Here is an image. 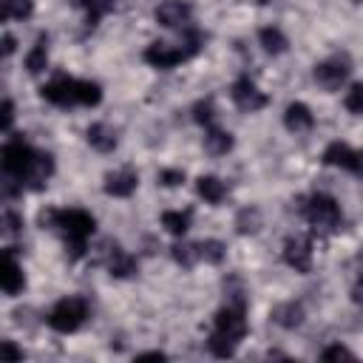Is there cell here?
I'll list each match as a JSON object with an SVG mask.
<instances>
[{"mask_svg":"<svg viewBox=\"0 0 363 363\" xmlns=\"http://www.w3.org/2000/svg\"><path fill=\"white\" fill-rule=\"evenodd\" d=\"M258 43H261V48H264L267 54H272V57L284 54L286 45H289L286 34H284L278 26H267V28H261V31H258Z\"/></svg>","mask_w":363,"mask_h":363,"instance_id":"603a6c76","label":"cell"},{"mask_svg":"<svg viewBox=\"0 0 363 363\" xmlns=\"http://www.w3.org/2000/svg\"><path fill=\"white\" fill-rule=\"evenodd\" d=\"M51 230L62 235L68 255H71V258H79V255H85L88 238H91L94 230H96V218H94L88 210H82V207H68V210H57Z\"/></svg>","mask_w":363,"mask_h":363,"instance_id":"6da1fadb","label":"cell"},{"mask_svg":"<svg viewBox=\"0 0 363 363\" xmlns=\"http://www.w3.org/2000/svg\"><path fill=\"white\" fill-rule=\"evenodd\" d=\"M3 255H6L3 258V292L9 298H17L26 289V272H23V264L14 255V247H6Z\"/></svg>","mask_w":363,"mask_h":363,"instance_id":"4fadbf2b","label":"cell"},{"mask_svg":"<svg viewBox=\"0 0 363 363\" xmlns=\"http://www.w3.org/2000/svg\"><path fill=\"white\" fill-rule=\"evenodd\" d=\"M102 102V88L94 79H77V105L94 108Z\"/></svg>","mask_w":363,"mask_h":363,"instance_id":"83f0119b","label":"cell"},{"mask_svg":"<svg viewBox=\"0 0 363 363\" xmlns=\"http://www.w3.org/2000/svg\"><path fill=\"white\" fill-rule=\"evenodd\" d=\"M352 173H354V176H363V147L354 153V167H352Z\"/></svg>","mask_w":363,"mask_h":363,"instance_id":"60d3db41","label":"cell"},{"mask_svg":"<svg viewBox=\"0 0 363 363\" xmlns=\"http://www.w3.org/2000/svg\"><path fill=\"white\" fill-rule=\"evenodd\" d=\"M196 193H199V199H204L207 204H221L224 199H227V184L218 179V176H199L196 179Z\"/></svg>","mask_w":363,"mask_h":363,"instance_id":"ac0fdd59","label":"cell"},{"mask_svg":"<svg viewBox=\"0 0 363 363\" xmlns=\"http://www.w3.org/2000/svg\"><path fill=\"white\" fill-rule=\"evenodd\" d=\"M320 357L323 360H352L354 354L346 349V346H340V343H335V346H326L323 352H320Z\"/></svg>","mask_w":363,"mask_h":363,"instance_id":"d590c367","label":"cell"},{"mask_svg":"<svg viewBox=\"0 0 363 363\" xmlns=\"http://www.w3.org/2000/svg\"><path fill=\"white\" fill-rule=\"evenodd\" d=\"M34 156L37 150L23 139V136H9L3 142V150H0V164H3V176H14V179H26L28 167L34 164Z\"/></svg>","mask_w":363,"mask_h":363,"instance_id":"5b68a950","label":"cell"},{"mask_svg":"<svg viewBox=\"0 0 363 363\" xmlns=\"http://www.w3.org/2000/svg\"><path fill=\"white\" fill-rule=\"evenodd\" d=\"M201 45H204V37L196 31V28H187V31H182V40L179 43H164V40H156V43H150L147 48H145V62L147 65H153V68H159V71H167V68H173V65H179V62H187L190 57H196L199 51H201Z\"/></svg>","mask_w":363,"mask_h":363,"instance_id":"7a4b0ae2","label":"cell"},{"mask_svg":"<svg viewBox=\"0 0 363 363\" xmlns=\"http://www.w3.org/2000/svg\"><path fill=\"white\" fill-rule=\"evenodd\" d=\"M247 309L241 303H227L216 312V332L230 337L233 343H241L247 335Z\"/></svg>","mask_w":363,"mask_h":363,"instance_id":"ba28073f","label":"cell"},{"mask_svg":"<svg viewBox=\"0 0 363 363\" xmlns=\"http://www.w3.org/2000/svg\"><path fill=\"white\" fill-rule=\"evenodd\" d=\"M0 17L9 20H28L34 14V0H0Z\"/></svg>","mask_w":363,"mask_h":363,"instance_id":"484cf974","label":"cell"},{"mask_svg":"<svg viewBox=\"0 0 363 363\" xmlns=\"http://www.w3.org/2000/svg\"><path fill=\"white\" fill-rule=\"evenodd\" d=\"M48 68V34H40L31 45V51L26 54V71L28 74H43Z\"/></svg>","mask_w":363,"mask_h":363,"instance_id":"7402d4cb","label":"cell"},{"mask_svg":"<svg viewBox=\"0 0 363 363\" xmlns=\"http://www.w3.org/2000/svg\"><path fill=\"white\" fill-rule=\"evenodd\" d=\"M354 147H349L346 142H332V145H326V150H323V164H329V167H340V170H352L354 167Z\"/></svg>","mask_w":363,"mask_h":363,"instance_id":"ffe728a7","label":"cell"},{"mask_svg":"<svg viewBox=\"0 0 363 363\" xmlns=\"http://www.w3.org/2000/svg\"><path fill=\"white\" fill-rule=\"evenodd\" d=\"M269 318H272V323H278L281 329H295V326H301V323H303L306 312H303V306H301V303L286 301V303H278V306L269 312Z\"/></svg>","mask_w":363,"mask_h":363,"instance_id":"d6986e66","label":"cell"},{"mask_svg":"<svg viewBox=\"0 0 363 363\" xmlns=\"http://www.w3.org/2000/svg\"><path fill=\"white\" fill-rule=\"evenodd\" d=\"M0 352H3V357H9V360H23V349H17L11 340H3V343H0Z\"/></svg>","mask_w":363,"mask_h":363,"instance_id":"74e56055","label":"cell"},{"mask_svg":"<svg viewBox=\"0 0 363 363\" xmlns=\"http://www.w3.org/2000/svg\"><path fill=\"white\" fill-rule=\"evenodd\" d=\"M79 6L85 9V26L96 28L102 17H108L116 6V0H79Z\"/></svg>","mask_w":363,"mask_h":363,"instance_id":"cb8c5ba5","label":"cell"},{"mask_svg":"<svg viewBox=\"0 0 363 363\" xmlns=\"http://www.w3.org/2000/svg\"><path fill=\"white\" fill-rule=\"evenodd\" d=\"M343 105H346L349 113L363 116V82L349 85V91H346V96H343Z\"/></svg>","mask_w":363,"mask_h":363,"instance_id":"d6a6232c","label":"cell"},{"mask_svg":"<svg viewBox=\"0 0 363 363\" xmlns=\"http://www.w3.org/2000/svg\"><path fill=\"white\" fill-rule=\"evenodd\" d=\"M159 184H164V187H179V184H184V170H179V167H164V170L159 173Z\"/></svg>","mask_w":363,"mask_h":363,"instance_id":"e575fe53","label":"cell"},{"mask_svg":"<svg viewBox=\"0 0 363 363\" xmlns=\"http://www.w3.org/2000/svg\"><path fill=\"white\" fill-rule=\"evenodd\" d=\"M349 71H352L349 57H346V54H332V57L315 62L312 77H315V82H318L323 91L332 94V91H340V85L349 79Z\"/></svg>","mask_w":363,"mask_h":363,"instance_id":"8992f818","label":"cell"},{"mask_svg":"<svg viewBox=\"0 0 363 363\" xmlns=\"http://www.w3.org/2000/svg\"><path fill=\"white\" fill-rule=\"evenodd\" d=\"M20 227H23V216H20L17 210L6 207V210H3V233L14 235V233H20Z\"/></svg>","mask_w":363,"mask_h":363,"instance_id":"836d02e7","label":"cell"},{"mask_svg":"<svg viewBox=\"0 0 363 363\" xmlns=\"http://www.w3.org/2000/svg\"><path fill=\"white\" fill-rule=\"evenodd\" d=\"M235 230H238L241 235L258 233V230H261V210H258V207H244V210H238V216H235Z\"/></svg>","mask_w":363,"mask_h":363,"instance_id":"f1b7e54d","label":"cell"},{"mask_svg":"<svg viewBox=\"0 0 363 363\" xmlns=\"http://www.w3.org/2000/svg\"><path fill=\"white\" fill-rule=\"evenodd\" d=\"M105 267H108L111 278H130L139 269V261L128 250H122L116 244H108V250H105Z\"/></svg>","mask_w":363,"mask_h":363,"instance_id":"5bb4252c","label":"cell"},{"mask_svg":"<svg viewBox=\"0 0 363 363\" xmlns=\"http://www.w3.org/2000/svg\"><path fill=\"white\" fill-rule=\"evenodd\" d=\"M14 48H17V40L6 31V34H3V57H11V54H14Z\"/></svg>","mask_w":363,"mask_h":363,"instance_id":"ab89813d","label":"cell"},{"mask_svg":"<svg viewBox=\"0 0 363 363\" xmlns=\"http://www.w3.org/2000/svg\"><path fill=\"white\" fill-rule=\"evenodd\" d=\"M352 301H354L357 306H363V272L357 275V281H354V286H352Z\"/></svg>","mask_w":363,"mask_h":363,"instance_id":"f35d334b","label":"cell"},{"mask_svg":"<svg viewBox=\"0 0 363 363\" xmlns=\"http://www.w3.org/2000/svg\"><path fill=\"white\" fill-rule=\"evenodd\" d=\"M230 96H233V102H235V108L238 111H244V113H258L261 108H267V94L250 79V74H241L235 82H233V88H230Z\"/></svg>","mask_w":363,"mask_h":363,"instance_id":"52a82bcc","label":"cell"},{"mask_svg":"<svg viewBox=\"0 0 363 363\" xmlns=\"http://www.w3.org/2000/svg\"><path fill=\"white\" fill-rule=\"evenodd\" d=\"M71 3H79V0H71Z\"/></svg>","mask_w":363,"mask_h":363,"instance_id":"ee69618b","label":"cell"},{"mask_svg":"<svg viewBox=\"0 0 363 363\" xmlns=\"http://www.w3.org/2000/svg\"><path fill=\"white\" fill-rule=\"evenodd\" d=\"M312 255H315V250H312V241H309V238H303V235H289V238L284 241V261H286V267H292L295 272L306 275V272L312 269Z\"/></svg>","mask_w":363,"mask_h":363,"instance_id":"8fae6325","label":"cell"},{"mask_svg":"<svg viewBox=\"0 0 363 363\" xmlns=\"http://www.w3.org/2000/svg\"><path fill=\"white\" fill-rule=\"evenodd\" d=\"M139 360H164V352H145L139 354Z\"/></svg>","mask_w":363,"mask_h":363,"instance_id":"b9f144b4","label":"cell"},{"mask_svg":"<svg viewBox=\"0 0 363 363\" xmlns=\"http://www.w3.org/2000/svg\"><path fill=\"white\" fill-rule=\"evenodd\" d=\"M105 193L113 196V199H128L136 193L139 187V173L133 167H116L111 173H105Z\"/></svg>","mask_w":363,"mask_h":363,"instance_id":"7c38bea8","label":"cell"},{"mask_svg":"<svg viewBox=\"0 0 363 363\" xmlns=\"http://www.w3.org/2000/svg\"><path fill=\"white\" fill-rule=\"evenodd\" d=\"M170 255H173V261H176L179 267L190 269V267H196V261H199V244L179 241V244H173V247H170Z\"/></svg>","mask_w":363,"mask_h":363,"instance_id":"f546056e","label":"cell"},{"mask_svg":"<svg viewBox=\"0 0 363 363\" xmlns=\"http://www.w3.org/2000/svg\"><path fill=\"white\" fill-rule=\"evenodd\" d=\"M51 173H54V156H51V153H37V156H34V164L28 167V173H26V179H23V187H28V190H43V187L48 184Z\"/></svg>","mask_w":363,"mask_h":363,"instance_id":"e0dca14e","label":"cell"},{"mask_svg":"<svg viewBox=\"0 0 363 363\" xmlns=\"http://www.w3.org/2000/svg\"><path fill=\"white\" fill-rule=\"evenodd\" d=\"M352 3H363V0H352Z\"/></svg>","mask_w":363,"mask_h":363,"instance_id":"7bdbcfd3","label":"cell"},{"mask_svg":"<svg viewBox=\"0 0 363 363\" xmlns=\"http://www.w3.org/2000/svg\"><path fill=\"white\" fill-rule=\"evenodd\" d=\"M162 227H164L170 235L182 238V235L190 230V210H164V213H162Z\"/></svg>","mask_w":363,"mask_h":363,"instance_id":"d4e9b609","label":"cell"},{"mask_svg":"<svg viewBox=\"0 0 363 363\" xmlns=\"http://www.w3.org/2000/svg\"><path fill=\"white\" fill-rule=\"evenodd\" d=\"M235 346H238V343H233L230 337H224V335H218V332H213V335L207 337V349H210L216 357H233V354H235Z\"/></svg>","mask_w":363,"mask_h":363,"instance_id":"1f68e13d","label":"cell"},{"mask_svg":"<svg viewBox=\"0 0 363 363\" xmlns=\"http://www.w3.org/2000/svg\"><path fill=\"white\" fill-rule=\"evenodd\" d=\"M11 122H14V102L11 99H3V122H0L3 133L11 130Z\"/></svg>","mask_w":363,"mask_h":363,"instance_id":"8d00e7d4","label":"cell"},{"mask_svg":"<svg viewBox=\"0 0 363 363\" xmlns=\"http://www.w3.org/2000/svg\"><path fill=\"white\" fill-rule=\"evenodd\" d=\"M227 258V244L218 238H204L199 241V261L204 264H221Z\"/></svg>","mask_w":363,"mask_h":363,"instance_id":"4316f807","label":"cell"},{"mask_svg":"<svg viewBox=\"0 0 363 363\" xmlns=\"http://www.w3.org/2000/svg\"><path fill=\"white\" fill-rule=\"evenodd\" d=\"M85 318H88V301L79 295H68L51 306V312L45 315V323L60 335H71L85 323Z\"/></svg>","mask_w":363,"mask_h":363,"instance_id":"277c9868","label":"cell"},{"mask_svg":"<svg viewBox=\"0 0 363 363\" xmlns=\"http://www.w3.org/2000/svg\"><path fill=\"white\" fill-rule=\"evenodd\" d=\"M204 150H207L210 156H224V153H230V150H233V133L224 130V128L210 125V128L204 130Z\"/></svg>","mask_w":363,"mask_h":363,"instance_id":"44dd1931","label":"cell"},{"mask_svg":"<svg viewBox=\"0 0 363 363\" xmlns=\"http://www.w3.org/2000/svg\"><path fill=\"white\" fill-rule=\"evenodd\" d=\"M301 213L315 233H335L343 221L340 204L329 193H312V196L301 199Z\"/></svg>","mask_w":363,"mask_h":363,"instance_id":"3957f363","label":"cell"},{"mask_svg":"<svg viewBox=\"0 0 363 363\" xmlns=\"http://www.w3.org/2000/svg\"><path fill=\"white\" fill-rule=\"evenodd\" d=\"M213 119H216V105H213V99H210V96H207V99H199V102L193 105V122L201 125V128H210Z\"/></svg>","mask_w":363,"mask_h":363,"instance_id":"4dcf8cb0","label":"cell"},{"mask_svg":"<svg viewBox=\"0 0 363 363\" xmlns=\"http://www.w3.org/2000/svg\"><path fill=\"white\" fill-rule=\"evenodd\" d=\"M156 23L162 28H173V31H187L193 23V6L187 0H162L153 11Z\"/></svg>","mask_w":363,"mask_h":363,"instance_id":"9c48e42d","label":"cell"},{"mask_svg":"<svg viewBox=\"0 0 363 363\" xmlns=\"http://www.w3.org/2000/svg\"><path fill=\"white\" fill-rule=\"evenodd\" d=\"M284 125H286L289 133L301 136V133H309L315 128V116H312L306 102H289L286 111H284Z\"/></svg>","mask_w":363,"mask_h":363,"instance_id":"9a60e30c","label":"cell"},{"mask_svg":"<svg viewBox=\"0 0 363 363\" xmlns=\"http://www.w3.org/2000/svg\"><path fill=\"white\" fill-rule=\"evenodd\" d=\"M85 139H88V145H91L94 150H99V153H111V150H116V145H119V136H116V130H113L108 122H91V125L85 128Z\"/></svg>","mask_w":363,"mask_h":363,"instance_id":"2e32d148","label":"cell"},{"mask_svg":"<svg viewBox=\"0 0 363 363\" xmlns=\"http://www.w3.org/2000/svg\"><path fill=\"white\" fill-rule=\"evenodd\" d=\"M40 96L57 108H71L77 105V79L68 74H57L51 82L40 85Z\"/></svg>","mask_w":363,"mask_h":363,"instance_id":"30bf717a","label":"cell"}]
</instances>
